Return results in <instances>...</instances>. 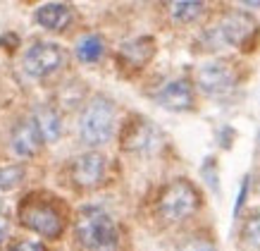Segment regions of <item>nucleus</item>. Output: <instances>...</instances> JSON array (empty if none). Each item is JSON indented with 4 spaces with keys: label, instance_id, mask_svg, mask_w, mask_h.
I'll list each match as a JSON object with an SVG mask.
<instances>
[{
    "label": "nucleus",
    "instance_id": "obj_1",
    "mask_svg": "<svg viewBox=\"0 0 260 251\" xmlns=\"http://www.w3.org/2000/svg\"><path fill=\"white\" fill-rule=\"evenodd\" d=\"M77 242L88 251H112L117 246V225L101 206H86L81 208L74 222Z\"/></svg>",
    "mask_w": 260,
    "mask_h": 251
},
{
    "label": "nucleus",
    "instance_id": "obj_2",
    "mask_svg": "<svg viewBox=\"0 0 260 251\" xmlns=\"http://www.w3.org/2000/svg\"><path fill=\"white\" fill-rule=\"evenodd\" d=\"M115 132V103L105 96H95L79 118V136L88 146H101Z\"/></svg>",
    "mask_w": 260,
    "mask_h": 251
},
{
    "label": "nucleus",
    "instance_id": "obj_3",
    "mask_svg": "<svg viewBox=\"0 0 260 251\" xmlns=\"http://www.w3.org/2000/svg\"><path fill=\"white\" fill-rule=\"evenodd\" d=\"M198 191L186 180L170 182L158 199V213L167 222H179L186 220L198 208Z\"/></svg>",
    "mask_w": 260,
    "mask_h": 251
},
{
    "label": "nucleus",
    "instance_id": "obj_4",
    "mask_svg": "<svg viewBox=\"0 0 260 251\" xmlns=\"http://www.w3.org/2000/svg\"><path fill=\"white\" fill-rule=\"evenodd\" d=\"M19 222L46 239H57L62 235V215L50 204L34 201V197H29L19 206Z\"/></svg>",
    "mask_w": 260,
    "mask_h": 251
},
{
    "label": "nucleus",
    "instance_id": "obj_5",
    "mask_svg": "<svg viewBox=\"0 0 260 251\" xmlns=\"http://www.w3.org/2000/svg\"><path fill=\"white\" fill-rule=\"evenodd\" d=\"M198 89L208 96H224L237 87V70L227 60H213L198 70Z\"/></svg>",
    "mask_w": 260,
    "mask_h": 251
},
{
    "label": "nucleus",
    "instance_id": "obj_6",
    "mask_svg": "<svg viewBox=\"0 0 260 251\" xmlns=\"http://www.w3.org/2000/svg\"><path fill=\"white\" fill-rule=\"evenodd\" d=\"M160 139L162 136H160L158 127L143 118H132L122 129V136H119L122 146L132 153H150L160 146Z\"/></svg>",
    "mask_w": 260,
    "mask_h": 251
},
{
    "label": "nucleus",
    "instance_id": "obj_7",
    "mask_svg": "<svg viewBox=\"0 0 260 251\" xmlns=\"http://www.w3.org/2000/svg\"><path fill=\"white\" fill-rule=\"evenodd\" d=\"M64 65V50L55 43H34L24 55V70L31 77H48Z\"/></svg>",
    "mask_w": 260,
    "mask_h": 251
},
{
    "label": "nucleus",
    "instance_id": "obj_8",
    "mask_svg": "<svg viewBox=\"0 0 260 251\" xmlns=\"http://www.w3.org/2000/svg\"><path fill=\"white\" fill-rule=\"evenodd\" d=\"M217 34L227 46L248 48L251 41L255 39V34H258V22L248 12H229V15L222 17Z\"/></svg>",
    "mask_w": 260,
    "mask_h": 251
},
{
    "label": "nucleus",
    "instance_id": "obj_9",
    "mask_svg": "<svg viewBox=\"0 0 260 251\" xmlns=\"http://www.w3.org/2000/svg\"><path fill=\"white\" fill-rule=\"evenodd\" d=\"M103 177H105V158L95 151L84 153L72 163V180L77 187L93 189L103 182Z\"/></svg>",
    "mask_w": 260,
    "mask_h": 251
},
{
    "label": "nucleus",
    "instance_id": "obj_10",
    "mask_svg": "<svg viewBox=\"0 0 260 251\" xmlns=\"http://www.w3.org/2000/svg\"><path fill=\"white\" fill-rule=\"evenodd\" d=\"M158 103L167 110H174V113H184L193 105V91H191V84L186 79H174V81H167L165 87L160 89L158 94Z\"/></svg>",
    "mask_w": 260,
    "mask_h": 251
},
{
    "label": "nucleus",
    "instance_id": "obj_11",
    "mask_svg": "<svg viewBox=\"0 0 260 251\" xmlns=\"http://www.w3.org/2000/svg\"><path fill=\"white\" fill-rule=\"evenodd\" d=\"M41 139H43V134H41L39 125L34 120H24L12 132V151L17 156L29 158L41 149Z\"/></svg>",
    "mask_w": 260,
    "mask_h": 251
},
{
    "label": "nucleus",
    "instance_id": "obj_12",
    "mask_svg": "<svg viewBox=\"0 0 260 251\" xmlns=\"http://www.w3.org/2000/svg\"><path fill=\"white\" fill-rule=\"evenodd\" d=\"M153 53H155V41L148 39V36H141V39L126 41L124 46L119 48V60L126 67L139 70V67H143L153 58Z\"/></svg>",
    "mask_w": 260,
    "mask_h": 251
},
{
    "label": "nucleus",
    "instance_id": "obj_13",
    "mask_svg": "<svg viewBox=\"0 0 260 251\" xmlns=\"http://www.w3.org/2000/svg\"><path fill=\"white\" fill-rule=\"evenodd\" d=\"M36 22L50 32H62L72 22V10L62 3H46L36 10Z\"/></svg>",
    "mask_w": 260,
    "mask_h": 251
},
{
    "label": "nucleus",
    "instance_id": "obj_14",
    "mask_svg": "<svg viewBox=\"0 0 260 251\" xmlns=\"http://www.w3.org/2000/svg\"><path fill=\"white\" fill-rule=\"evenodd\" d=\"M34 122L39 125V129H41V134H43L46 142H55L57 136L62 134V118H60V113L53 108H48V105L36 110Z\"/></svg>",
    "mask_w": 260,
    "mask_h": 251
},
{
    "label": "nucleus",
    "instance_id": "obj_15",
    "mask_svg": "<svg viewBox=\"0 0 260 251\" xmlns=\"http://www.w3.org/2000/svg\"><path fill=\"white\" fill-rule=\"evenodd\" d=\"M203 12V0H170V17L179 24H189Z\"/></svg>",
    "mask_w": 260,
    "mask_h": 251
},
{
    "label": "nucleus",
    "instance_id": "obj_16",
    "mask_svg": "<svg viewBox=\"0 0 260 251\" xmlns=\"http://www.w3.org/2000/svg\"><path fill=\"white\" fill-rule=\"evenodd\" d=\"M103 55V39L95 36V34H88L77 43V58L84 60V63H95L101 60Z\"/></svg>",
    "mask_w": 260,
    "mask_h": 251
},
{
    "label": "nucleus",
    "instance_id": "obj_17",
    "mask_svg": "<svg viewBox=\"0 0 260 251\" xmlns=\"http://www.w3.org/2000/svg\"><path fill=\"white\" fill-rule=\"evenodd\" d=\"M24 177V168L22 165H0V189H15Z\"/></svg>",
    "mask_w": 260,
    "mask_h": 251
},
{
    "label": "nucleus",
    "instance_id": "obj_18",
    "mask_svg": "<svg viewBox=\"0 0 260 251\" xmlns=\"http://www.w3.org/2000/svg\"><path fill=\"white\" fill-rule=\"evenodd\" d=\"M244 239L251 244V246L260 249V213L251 215V218H248V222L244 225Z\"/></svg>",
    "mask_w": 260,
    "mask_h": 251
},
{
    "label": "nucleus",
    "instance_id": "obj_19",
    "mask_svg": "<svg viewBox=\"0 0 260 251\" xmlns=\"http://www.w3.org/2000/svg\"><path fill=\"white\" fill-rule=\"evenodd\" d=\"M10 251H46V246L41 242H29V239H22V242H15L10 246Z\"/></svg>",
    "mask_w": 260,
    "mask_h": 251
},
{
    "label": "nucleus",
    "instance_id": "obj_20",
    "mask_svg": "<svg viewBox=\"0 0 260 251\" xmlns=\"http://www.w3.org/2000/svg\"><path fill=\"white\" fill-rule=\"evenodd\" d=\"M8 230H10V222L5 218V211H3V206H0V242L8 237Z\"/></svg>",
    "mask_w": 260,
    "mask_h": 251
},
{
    "label": "nucleus",
    "instance_id": "obj_21",
    "mask_svg": "<svg viewBox=\"0 0 260 251\" xmlns=\"http://www.w3.org/2000/svg\"><path fill=\"white\" fill-rule=\"evenodd\" d=\"M181 251H215L210 244H205V242H198V244H191V246H186V249H181Z\"/></svg>",
    "mask_w": 260,
    "mask_h": 251
},
{
    "label": "nucleus",
    "instance_id": "obj_22",
    "mask_svg": "<svg viewBox=\"0 0 260 251\" xmlns=\"http://www.w3.org/2000/svg\"><path fill=\"white\" fill-rule=\"evenodd\" d=\"M244 5H248V8H260V0H241Z\"/></svg>",
    "mask_w": 260,
    "mask_h": 251
},
{
    "label": "nucleus",
    "instance_id": "obj_23",
    "mask_svg": "<svg viewBox=\"0 0 260 251\" xmlns=\"http://www.w3.org/2000/svg\"><path fill=\"white\" fill-rule=\"evenodd\" d=\"M146 3H155V0H146Z\"/></svg>",
    "mask_w": 260,
    "mask_h": 251
},
{
    "label": "nucleus",
    "instance_id": "obj_24",
    "mask_svg": "<svg viewBox=\"0 0 260 251\" xmlns=\"http://www.w3.org/2000/svg\"><path fill=\"white\" fill-rule=\"evenodd\" d=\"M258 139H260V134H258Z\"/></svg>",
    "mask_w": 260,
    "mask_h": 251
}]
</instances>
